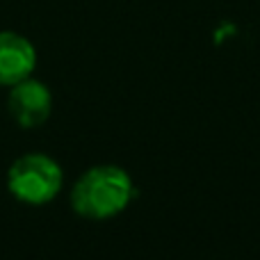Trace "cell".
I'll return each mask as SVG.
<instances>
[{"label":"cell","mask_w":260,"mask_h":260,"mask_svg":"<svg viewBox=\"0 0 260 260\" xmlns=\"http://www.w3.org/2000/svg\"><path fill=\"white\" fill-rule=\"evenodd\" d=\"M7 108L21 128H39L53 112V91L37 78H25L9 87Z\"/></svg>","instance_id":"3957f363"},{"label":"cell","mask_w":260,"mask_h":260,"mask_svg":"<svg viewBox=\"0 0 260 260\" xmlns=\"http://www.w3.org/2000/svg\"><path fill=\"white\" fill-rule=\"evenodd\" d=\"M64 185V171L46 153H25L12 162L7 171V189L27 206L50 203Z\"/></svg>","instance_id":"7a4b0ae2"},{"label":"cell","mask_w":260,"mask_h":260,"mask_svg":"<svg viewBox=\"0 0 260 260\" xmlns=\"http://www.w3.org/2000/svg\"><path fill=\"white\" fill-rule=\"evenodd\" d=\"M35 67V44L18 32L0 30V87H12L30 78Z\"/></svg>","instance_id":"277c9868"},{"label":"cell","mask_w":260,"mask_h":260,"mask_svg":"<svg viewBox=\"0 0 260 260\" xmlns=\"http://www.w3.org/2000/svg\"><path fill=\"white\" fill-rule=\"evenodd\" d=\"M135 197L133 178L123 167L96 165L76 180L71 208L85 219L103 221L121 215Z\"/></svg>","instance_id":"6da1fadb"}]
</instances>
